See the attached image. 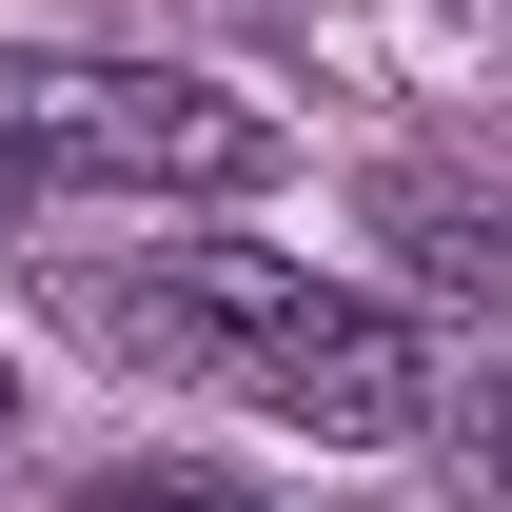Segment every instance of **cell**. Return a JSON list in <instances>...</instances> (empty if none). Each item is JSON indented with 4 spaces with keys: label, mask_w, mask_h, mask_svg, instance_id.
Masks as SVG:
<instances>
[{
    "label": "cell",
    "mask_w": 512,
    "mask_h": 512,
    "mask_svg": "<svg viewBox=\"0 0 512 512\" xmlns=\"http://www.w3.org/2000/svg\"><path fill=\"white\" fill-rule=\"evenodd\" d=\"M0 158L20 178H99V197H276L296 138L217 99L178 60H0Z\"/></svg>",
    "instance_id": "6da1fadb"
},
{
    "label": "cell",
    "mask_w": 512,
    "mask_h": 512,
    "mask_svg": "<svg viewBox=\"0 0 512 512\" xmlns=\"http://www.w3.org/2000/svg\"><path fill=\"white\" fill-rule=\"evenodd\" d=\"M79 512H256V493H237V473H158V453H138V473H99Z\"/></svg>",
    "instance_id": "5b68a950"
},
{
    "label": "cell",
    "mask_w": 512,
    "mask_h": 512,
    "mask_svg": "<svg viewBox=\"0 0 512 512\" xmlns=\"http://www.w3.org/2000/svg\"><path fill=\"white\" fill-rule=\"evenodd\" d=\"M434 434H453V453H473V473H493V493H512V375H473V394H453V414H434Z\"/></svg>",
    "instance_id": "8992f818"
},
{
    "label": "cell",
    "mask_w": 512,
    "mask_h": 512,
    "mask_svg": "<svg viewBox=\"0 0 512 512\" xmlns=\"http://www.w3.org/2000/svg\"><path fill=\"white\" fill-rule=\"evenodd\" d=\"M0 434H20V375H0Z\"/></svg>",
    "instance_id": "ba28073f"
},
{
    "label": "cell",
    "mask_w": 512,
    "mask_h": 512,
    "mask_svg": "<svg viewBox=\"0 0 512 512\" xmlns=\"http://www.w3.org/2000/svg\"><path fill=\"white\" fill-rule=\"evenodd\" d=\"M256 414H296L316 453H394V434L453 414V375H434V335L394 316V296H316V316L256 355Z\"/></svg>",
    "instance_id": "7a4b0ae2"
},
{
    "label": "cell",
    "mask_w": 512,
    "mask_h": 512,
    "mask_svg": "<svg viewBox=\"0 0 512 512\" xmlns=\"http://www.w3.org/2000/svg\"><path fill=\"white\" fill-rule=\"evenodd\" d=\"M0 217H20V158H0Z\"/></svg>",
    "instance_id": "52a82bcc"
},
{
    "label": "cell",
    "mask_w": 512,
    "mask_h": 512,
    "mask_svg": "<svg viewBox=\"0 0 512 512\" xmlns=\"http://www.w3.org/2000/svg\"><path fill=\"white\" fill-rule=\"evenodd\" d=\"M335 276L316 256H158V276H79V316L119 335V355H158V375H237L256 394V355L316 316Z\"/></svg>",
    "instance_id": "3957f363"
},
{
    "label": "cell",
    "mask_w": 512,
    "mask_h": 512,
    "mask_svg": "<svg viewBox=\"0 0 512 512\" xmlns=\"http://www.w3.org/2000/svg\"><path fill=\"white\" fill-rule=\"evenodd\" d=\"M375 237H394V276H414V296L512 316V197H473V178H375Z\"/></svg>",
    "instance_id": "277c9868"
}]
</instances>
